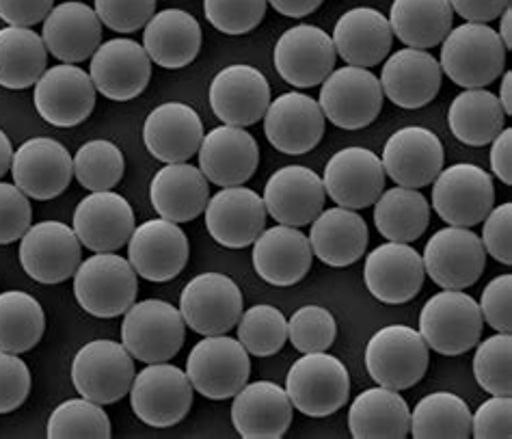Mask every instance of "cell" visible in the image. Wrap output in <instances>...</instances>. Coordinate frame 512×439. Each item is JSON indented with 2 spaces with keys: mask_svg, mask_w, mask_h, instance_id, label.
Masks as SVG:
<instances>
[{
  "mask_svg": "<svg viewBox=\"0 0 512 439\" xmlns=\"http://www.w3.org/2000/svg\"><path fill=\"white\" fill-rule=\"evenodd\" d=\"M188 254L191 245L182 228L163 217L141 223L128 241V262L132 269L154 284L178 277L188 262Z\"/></svg>",
  "mask_w": 512,
  "mask_h": 439,
  "instance_id": "obj_18",
  "label": "cell"
},
{
  "mask_svg": "<svg viewBox=\"0 0 512 439\" xmlns=\"http://www.w3.org/2000/svg\"><path fill=\"white\" fill-rule=\"evenodd\" d=\"M98 18L115 33H134L152 20L156 0H93Z\"/></svg>",
  "mask_w": 512,
  "mask_h": 439,
  "instance_id": "obj_51",
  "label": "cell"
},
{
  "mask_svg": "<svg viewBox=\"0 0 512 439\" xmlns=\"http://www.w3.org/2000/svg\"><path fill=\"white\" fill-rule=\"evenodd\" d=\"M441 76L443 72L439 61L433 55H428L426 50H398L383 65V96H387L400 109H422V106L437 98Z\"/></svg>",
  "mask_w": 512,
  "mask_h": 439,
  "instance_id": "obj_31",
  "label": "cell"
},
{
  "mask_svg": "<svg viewBox=\"0 0 512 439\" xmlns=\"http://www.w3.org/2000/svg\"><path fill=\"white\" fill-rule=\"evenodd\" d=\"M46 435L50 439H67V437H96L109 439L113 427L104 405L89 401V398H70L61 403L48 418Z\"/></svg>",
  "mask_w": 512,
  "mask_h": 439,
  "instance_id": "obj_47",
  "label": "cell"
},
{
  "mask_svg": "<svg viewBox=\"0 0 512 439\" xmlns=\"http://www.w3.org/2000/svg\"><path fill=\"white\" fill-rule=\"evenodd\" d=\"M74 295L80 308L96 318L126 314L139 295V275L115 251L96 254L78 264Z\"/></svg>",
  "mask_w": 512,
  "mask_h": 439,
  "instance_id": "obj_2",
  "label": "cell"
},
{
  "mask_svg": "<svg viewBox=\"0 0 512 439\" xmlns=\"http://www.w3.org/2000/svg\"><path fill=\"white\" fill-rule=\"evenodd\" d=\"M387 20L402 44L428 50L448 37L454 11L450 0H394Z\"/></svg>",
  "mask_w": 512,
  "mask_h": 439,
  "instance_id": "obj_39",
  "label": "cell"
},
{
  "mask_svg": "<svg viewBox=\"0 0 512 439\" xmlns=\"http://www.w3.org/2000/svg\"><path fill=\"white\" fill-rule=\"evenodd\" d=\"M143 29V48L160 68L180 70L197 59L201 50V26L188 11H158Z\"/></svg>",
  "mask_w": 512,
  "mask_h": 439,
  "instance_id": "obj_36",
  "label": "cell"
},
{
  "mask_svg": "<svg viewBox=\"0 0 512 439\" xmlns=\"http://www.w3.org/2000/svg\"><path fill=\"white\" fill-rule=\"evenodd\" d=\"M242 301L245 299L232 277L201 273L184 286L180 314L199 336H221L236 327L242 314Z\"/></svg>",
  "mask_w": 512,
  "mask_h": 439,
  "instance_id": "obj_14",
  "label": "cell"
},
{
  "mask_svg": "<svg viewBox=\"0 0 512 439\" xmlns=\"http://www.w3.org/2000/svg\"><path fill=\"white\" fill-rule=\"evenodd\" d=\"M96 93V85L85 70L74 63H61L39 76L33 102L39 117L50 126L74 128L93 113Z\"/></svg>",
  "mask_w": 512,
  "mask_h": 439,
  "instance_id": "obj_15",
  "label": "cell"
},
{
  "mask_svg": "<svg viewBox=\"0 0 512 439\" xmlns=\"http://www.w3.org/2000/svg\"><path fill=\"white\" fill-rule=\"evenodd\" d=\"M44 308L29 292H0V351L26 353L35 349L44 336Z\"/></svg>",
  "mask_w": 512,
  "mask_h": 439,
  "instance_id": "obj_43",
  "label": "cell"
},
{
  "mask_svg": "<svg viewBox=\"0 0 512 439\" xmlns=\"http://www.w3.org/2000/svg\"><path fill=\"white\" fill-rule=\"evenodd\" d=\"M204 139L199 113L184 102H165L147 115L143 124L145 148L156 161L186 163Z\"/></svg>",
  "mask_w": 512,
  "mask_h": 439,
  "instance_id": "obj_30",
  "label": "cell"
},
{
  "mask_svg": "<svg viewBox=\"0 0 512 439\" xmlns=\"http://www.w3.org/2000/svg\"><path fill=\"white\" fill-rule=\"evenodd\" d=\"M506 48L489 24L465 22L441 42V72L463 89H484L502 76Z\"/></svg>",
  "mask_w": 512,
  "mask_h": 439,
  "instance_id": "obj_1",
  "label": "cell"
},
{
  "mask_svg": "<svg viewBox=\"0 0 512 439\" xmlns=\"http://www.w3.org/2000/svg\"><path fill=\"white\" fill-rule=\"evenodd\" d=\"M197 152L201 174L221 189L249 182L260 165L258 141L240 126L225 124L210 130Z\"/></svg>",
  "mask_w": 512,
  "mask_h": 439,
  "instance_id": "obj_27",
  "label": "cell"
},
{
  "mask_svg": "<svg viewBox=\"0 0 512 439\" xmlns=\"http://www.w3.org/2000/svg\"><path fill=\"white\" fill-rule=\"evenodd\" d=\"M232 422L245 439H279L292 424V403L273 381L245 383L234 396Z\"/></svg>",
  "mask_w": 512,
  "mask_h": 439,
  "instance_id": "obj_32",
  "label": "cell"
},
{
  "mask_svg": "<svg viewBox=\"0 0 512 439\" xmlns=\"http://www.w3.org/2000/svg\"><path fill=\"white\" fill-rule=\"evenodd\" d=\"M338 336V323L333 314L320 305H305L288 321V340L301 353L327 351Z\"/></svg>",
  "mask_w": 512,
  "mask_h": 439,
  "instance_id": "obj_49",
  "label": "cell"
},
{
  "mask_svg": "<svg viewBox=\"0 0 512 439\" xmlns=\"http://www.w3.org/2000/svg\"><path fill=\"white\" fill-rule=\"evenodd\" d=\"M134 210L126 197L111 191L89 193L74 210V232L83 247L106 254L128 245L134 232Z\"/></svg>",
  "mask_w": 512,
  "mask_h": 439,
  "instance_id": "obj_28",
  "label": "cell"
},
{
  "mask_svg": "<svg viewBox=\"0 0 512 439\" xmlns=\"http://www.w3.org/2000/svg\"><path fill=\"white\" fill-rule=\"evenodd\" d=\"M512 275H497L484 286L480 297L482 321L500 334L512 331Z\"/></svg>",
  "mask_w": 512,
  "mask_h": 439,
  "instance_id": "obj_54",
  "label": "cell"
},
{
  "mask_svg": "<svg viewBox=\"0 0 512 439\" xmlns=\"http://www.w3.org/2000/svg\"><path fill=\"white\" fill-rule=\"evenodd\" d=\"M383 98L381 81L368 68L344 65L322 81L318 104L333 126L361 130L381 115Z\"/></svg>",
  "mask_w": 512,
  "mask_h": 439,
  "instance_id": "obj_10",
  "label": "cell"
},
{
  "mask_svg": "<svg viewBox=\"0 0 512 439\" xmlns=\"http://www.w3.org/2000/svg\"><path fill=\"white\" fill-rule=\"evenodd\" d=\"M411 411L400 392L370 388L348 411V429L355 439H402L409 435Z\"/></svg>",
  "mask_w": 512,
  "mask_h": 439,
  "instance_id": "obj_38",
  "label": "cell"
},
{
  "mask_svg": "<svg viewBox=\"0 0 512 439\" xmlns=\"http://www.w3.org/2000/svg\"><path fill=\"white\" fill-rule=\"evenodd\" d=\"M186 323L171 303L147 299L132 303L121 325V344L143 364L169 362L180 353Z\"/></svg>",
  "mask_w": 512,
  "mask_h": 439,
  "instance_id": "obj_6",
  "label": "cell"
},
{
  "mask_svg": "<svg viewBox=\"0 0 512 439\" xmlns=\"http://www.w3.org/2000/svg\"><path fill=\"white\" fill-rule=\"evenodd\" d=\"M83 262L74 228L61 221H42L31 225L20 238V264L37 284H61L70 279Z\"/></svg>",
  "mask_w": 512,
  "mask_h": 439,
  "instance_id": "obj_13",
  "label": "cell"
},
{
  "mask_svg": "<svg viewBox=\"0 0 512 439\" xmlns=\"http://www.w3.org/2000/svg\"><path fill=\"white\" fill-rule=\"evenodd\" d=\"M130 407L147 427H175L193 407L191 379L167 362L145 366L130 385Z\"/></svg>",
  "mask_w": 512,
  "mask_h": 439,
  "instance_id": "obj_7",
  "label": "cell"
},
{
  "mask_svg": "<svg viewBox=\"0 0 512 439\" xmlns=\"http://www.w3.org/2000/svg\"><path fill=\"white\" fill-rule=\"evenodd\" d=\"M338 52L333 39L320 26L296 24L277 39L275 68L296 89L322 85L335 70Z\"/></svg>",
  "mask_w": 512,
  "mask_h": 439,
  "instance_id": "obj_17",
  "label": "cell"
},
{
  "mask_svg": "<svg viewBox=\"0 0 512 439\" xmlns=\"http://www.w3.org/2000/svg\"><path fill=\"white\" fill-rule=\"evenodd\" d=\"M497 100H500L504 113L510 115L512 113V72H504L500 96H497Z\"/></svg>",
  "mask_w": 512,
  "mask_h": 439,
  "instance_id": "obj_62",
  "label": "cell"
},
{
  "mask_svg": "<svg viewBox=\"0 0 512 439\" xmlns=\"http://www.w3.org/2000/svg\"><path fill=\"white\" fill-rule=\"evenodd\" d=\"M450 5L467 22L489 24L510 7V0H450Z\"/></svg>",
  "mask_w": 512,
  "mask_h": 439,
  "instance_id": "obj_58",
  "label": "cell"
},
{
  "mask_svg": "<svg viewBox=\"0 0 512 439\" xmlns=\"http://www.w3.org/2000/svg\"><path fill=\"white\" fill-rule=\"evenodd\" d=\"M55 7V0H0V20L9 26H31L44 22Z\"/></svg>",
  "mask_w": 512,
  "mask_h": 439,
  "instance_id": "obj_57",
  "label": "cell"
},
{
  "mask_svg": "<svg viewBox=\"0 0 512 439\" xmlns=\"http://www.w3.org/2000/svg\"><path fill=\"white\" fill-rule=\"evenodd\" d=\"M208 234L221 247L245 249L266 230L264 199L247 186H225L204 210Z\"/></svg>",
  "mask_w": 512,
  "mask_h": 439,
  "instance_id": "obj_21",
  "label": "cell"
},
{
  "mask_svg": "<svg viewBox=\"0 0 512 439\" xmlns=\"http://www.w3.org/2000/svg\"><path fill=\"white\" fill-rule=\"evenodd\" d=\"M333 46L346 65L374 68L392 52L394 33L381 11L357 7L346 11L335 24Z\"/></svg>",
  "mask_w": 512,
  "mask_h": 439,
  "instance_id": "obj_33",
  "label": "cell"
},
{
  "mask_svg": "<svg viewBox=\"0 0 512 439\" xmlns=\"http://www.w3.org/2000/svg\"><path fill=\"white\" fill-rule=\"evenodd\" d=\"M31 394V370L16 353L0 351V414L16 411Z\"/></svg>",
  "mask_w": 512,
  "mask_h": 439,
  "instance_id": "obj_53",
  "label": "cell"
},
{
  "mask_svg": "<svg viewBox=\"0 0 512 439\" xmlns=\"http://www.w3.org/2000/svg\"><path fill=\"white\" fill-rule=\"evenodd\" d=\"M264 132L277 152L290 156L307 154L325 137V115L314 98L290 91L268 104Z\"/></svg>",
  "mask_w": 512,
  "mask_h": 439,
  "instance_id": "obj_25",
  "label": "cell"
},
{
  "mask_svg": "<svg viewBox=\"0 0 512 439\" xmlns=\"http://www.w3.org/2000/svg\"><path fill=\"white\" fill-rule=\"evenodd\" d=\"M266 7V0H204L208 22L225 35H245L258 29Z\"/></svg>",
  "mask_w": 512,
  "mask_h": 439,
  "instance_id": "obj_50",
  "label": "cell"
},
{
  "mask_svg": "<svg viewBox=\"0 0 512 439\" xmlns=\"http://www.w3.org/2000/svg\"><path fill=\"white\" fill-rule=\"evenodd\" d=\"M409 433L415 439L471 437V411L461 396L452 392H433L415 405Z\"/></svg>",
  "mask_w": 512,
  "mask_h": 439,
  "instance_id": "obj_44",
  "label": "cell"
},
{
  "mask_svg": "<svg viewBox=\"0 0 512 439\" xmlns=\"http://www.w3.org/2000/svg\"><path fill=\"white\" fill-rule=\"evenodd\" d=\"M478 347V344H476ZM512 338L495 334L484 340L474 355V377L491 396H510L512 392Z\"/></svg>",
  "mask_w": 512,
  "mask_h": 439,
  "instance_id": "obj_48",
  "label": "cell"
},
{
  "mask_svg": "<svg viewBox=\"0 0 512 439\" xmlns=\"http://www.w3.org/2000/svg\"><path fill=\"white\" fill-rule=\"evenodd\" d=\"M471 437L510 439L512 437V398L493 396L471 416Z\"/></svg>",
  "mask_w": 512,
  "mask_h": 439,
  "instance_id": "obj_55",
  "label": "cell"
},
{
  "mask_svg": "<svg viewBox=\"0 0 512 439\" xmlns=\"http://www.w3.org/2000/svg\"><path fill=\"white\" fill-rule=\"evenodd\" d=\"M74 158V178L83 189L111 191L124 178L126 161L115 143L106 139H93L80 145Z\"/></svg>",
  "mask_w": 512,
  "mask_h": 439,
  "instance_id": "obj_45",
  "label": "cell"
},
{
  "mask_svg": "<svg viewBox=\"0 0 512 439\" xmlns=\"http://www.w3.org/2000/svg\"><path fill=\"white\" fill-rule=\"evenodd\" d=\"M495 204L491 176L478 165L458 163L441 169L433 186V208L448 225L474 228Z\"/></svg>",
  "mask_w": 512,
  "mask_h": 439,
  "instance_id": "obj_12",
  "label": "cell"
},
{
  "mask_svg": "<svg viewBox=\"0 0 512 439\" xmlns=\"http://www.w3.org/2000/svg\"><path fill=\"white\" fill-rule=\"evenodd\" d=\"M374 206V225L392 243H415L430 223L428 199L407 186L383 191Z\"/></svg>",
  "mask_w": 512,
  "mask_h": 439,
  "instance_id": "obj_42",
  "label": "cell"
},
{
  "mask_svg": "<svg viewBox=\"0 0 512 439\" xmlns=\"http://www.w3.org/2000/svg\"><path fill=\"white\" fill-rule=\"evenodd\" d=\"M482 245L484 251L500 264H512V204L491 208L487 219L482 221Z\"/></svg>",
  "mask_w": 512,
  "mask_h": 439,
  "instance_id": "obj_56",
  "label": "cell"
},
{
  "mask_svg": "<svg viewBox=\"0 0 512 439\" xmlns=\"http://www.w3.org/2000/svg\"><path fill=\"white\" fill-rule=\"evenodd\" d=\"M422 262L428 277L443 290H465L487 269V251L476 232L450 225L430 236Z\"/></svg>",
  "mask_w": 512,
  "mask_h": 439,
  "instance_id": "obj_11",
  "label": "cell"
},
{
  "mask_svg": "<svg viewBox=\"0 0 512 439\" xmlns=\"http://www.w3.org/2000/svg\"><path fill=\"white\" fill-rule=\"evenodd\" d=\"M443 161H446V154H443L439 137L422 126L396 130L387 139L381 158L385 176L407 189H422L433 184L441 174Z\"/></svg>",
  "mask_w": 512,
  "mask_h": 439,
  "instance_id": "obj_23",
  "label": "cell"
},
{
  "mask_svg": "<svg viewBox=\"0 0 512 439\" xmlns=\"http://www.w3.org/2000/svg\"><path fill=\"white\" fill-rule=\"evenodd\" d=\"M309 245L314 256L333 269H342L363 258L368 249L370 232L359 212L350 208H329L322 210L312 221Z\"/></svg>",
  "mask_w": 512,
  "mask_h": 439,
  "instance_id": "obj_35",
  "label": "cell"
},
{
  "mask_svg": "<svg viewBox=\"0 0 512 439\" xmlns=\"http://www.w3.org/2000/svg\"><path fill=\"white\" fill-rule=\"evenodd\" d=\"M186 375L201 396L227 401L249 381L251 359L247 349L227 334L204 336L188 353Z\"/></svg>",
  "mask_w": 512,
  "mask_h": 439,
  "instance_id": "obj_8",
  "label": "cell"
},
{
  "mask_svg": "<svg viewBox=\"0 0 512 439\" xmlns=\"http://www.w3.org/2000/svg\"><path fill=\"white\" fill-rule=\"evenodd\" d=\"M491 169L506 186L512 184V130L504 128L491 141Z\"/></svg>",
  "mask_w": 512,
  "mask_h": 439,
  "instance_id": "obj_59",
  "label": "cell"
},
{
  "mask_svg": "<svg viewBox=\"0 0 512 439\" xmlns=\"http://www.w3.org/2000/svg\"><path fill=\"white\" fill-rule=\"evenodd\" d=\"M430 349L407 325H387L376 331L366 347V368L374 383L387 390H409L426 375Z\"/></svg>",
  "mask_w": 512,
  "mask_h": 439,
  "instance_id": "obj_5",
  "label": "cell"
},
{
  "mask_svg": "<svg viewBox=\"0 0 512 439\" xmlns=\"http://www.w3.org/2000/svg\"><path fill=\"white\" fill-rule=\"evenodd\" d=\"M422 256L409 243H385L370 251L363 266V279L374 299L387 305H402L417 297L424 286Z\"/></svg>",
  "mask_w": 512,
  "mask_h": 439,
  "instance_id": "obj_26",
  "label": "cell"
},
{
  "mask_svg": "<svg viewBox=\"0 0 512 439\" xmlns=\"http://www.w3.org/2000/svg\"><path fill=\"white\" fill-rule=\"evenodd\" d=\"M281 16L288 18H307L320 9L325 0H266Z\"/></svg>",
  "mask_w": 512,
  "mask_h": 439,
  "instance_id": "obj_60",
  "label": "cell"
},
{
  "mask_svg": "<svg viewBox=\"0 0 512 439\" xmlns=\"http://www.w3.org/2000/svg\"><path fill=\"white\" fill-rule=\"evenodd\" d=\"M134 357L115 340H91L80 347L72 362L76 392L98 405L121 401L134 381Z\"/></svg>",
  "mask_w": 512,
  "mask_h": 439,
  "instance_id": "obj_9",
  "label": "cell"
},
{
  "mask_svg": "<svg viewBox=\"0 0 512 439\" xmlns=\"http://www.w3.org/2000/svg\"><path fill=\"white\" fill-rule=\"evenodd\" d=\"M253 269L271 286H294L312 269L314 251L309 238L292 225L264 230L253 243Z\"/></svg>",
  "mask_w": 512,
  "mask_h": 439,
  "instance_id": "obj_29",
  "label": "cell"
},
{
  "mask_svg": "<svg viewBox=\"0 0 512 439\" xmlns=\"http://www.w3.org/2000/svg\"><path fill=\"white\" fill-rule=\"evenodd\" d=\"M452 135L469 148L489 145L506 128V113L495 93L465 89L452 100L448 111Z\"/></svg>",
  "mask_w": 512,
  "mask_h": 439,
  "instance_id": "obj_40",
  "label": "cell"
},
{
  "mask_svg": "<svg viewBox=\"0 0 512 439\" xmlns=\"http://www.w3.org/2000/svg\"><path fill=\"white\" fill-rule=\"evenodd\" d=\"M292 407L309 418H327L340 411L350 396V375L335 355L303 353L286 375Z\"/></svg>",
  "mask_w": 512,
  "mask_h": 439,
  "instance_id": "obj_3",
  "label": "cell"
},
{
  "mask_svg": "<svg viewBox=\"0 0 512 439\" xmlns=\"http://www.w3.org/2000/svg\"><path fill=\"white\" fill-rule=\"evenodd\" d=\"M500 18H502L500 20V33H497V35H500L504 48L510 50L512 48V9L508 7Z\"/></svg>",
  "mask_w": 512,
  "mask_h": 439,
  "instance_id": "obj_63",
  "label": "cell"
},
{
  "mask_svg": "<svg viewBox=\"0 0 512 439\" xmlns=\"http://www.w3.org/2000/svg\"><path fill=\"white\" fill-rule=\"evenodd\" d=\"M89 76L104 98L128 102L139 98L150 85L152 59L139 42L117 37L93 52Z\"/></svg>",
  "mask_w": 512,
  "mask_h": 439,
  "instance_id": "obj_19",
  "label": "cell"
},
{
  "mask_svg": "<svg viewBox=\"0 0 512 439\" xmlns=\"http://www.w3.org/2000/svg\"><path fill=\"white\" fill-rule=\"evenodd\" d=\"M482 312L474 297L463 290H443L433 295L420 314V336L439 355L456 357L476 349L482 336Z\"/></svg>",
  "mask_w": 512,
  "mask_h": 439,
  "instance_id": "obj_4",
  "label": "cell"
},
{
  "mask_svg": "<svg viewBox=\"0 0 512 439\" xmlns=\"http://www.w3.org/2000/svg\"><path fill=\"white\" fill-rule=\"evenodd\" d=\"M31 202L16 184L0 182V245L16 243L31 228Z\"/></svg>",
  "mask_w": 512,
  "mask_h": 439,
  "instance_id": "obj_52",
  "label": "cell"
},
{
  "mask_svg": "<svg viewBox=\"0 0 512 439\" xmlns=\"http://www.w3.org/2000/svg\"><path fill=\"white\" fill-rule=\"evenodd\" d=\"M381 158L368 148H344L335 152L322 174L325 193L335 204L350 210L372 206L385 189Z\"/></svg>",
  "mask_w": 512,
  "mask_h": 439,
  "instance_id": "obj_22",
  "label": "cell"
},
{
  "mask_svg": "<svg viewBox=\"0 0 512 439\" xmlns=\"http://www.w3.org/2000/svg\"><path fill=\"white\" fill-rule=\"evenodd\" d=\"M11 176L18 189L37 202L63 195L74 178V158L65 145L50 137L24 141L13 152Z\"/></svg>",
  "mask_w": 512,
  "mask_h": 439,
  "instance_id": "obj_16",
  "label": "cell"
},
{
  "mask_svg": "<svg viewBox=\"0 0 512 439\" xmlns=\"http://www.w3.org/2000/svg\"><path fill=\"white\" fill-rule=\"evenodd\" d=\"M210 106L227 126L247 128L258 124L271 104L266 76L245 63L227 65L210 83Z\"/></svg>",
  "mask_w": 512,
  "mask_h": 439,
  "instance_id": "obj_20",
  "label": "cell"
},
{
  "mask_svg": "<svg viewBox=\"0 0 512 439\" xmlns=\"http://www.w3.org/2000/svg\"><path fill=\"white\" fill-rule=\"evenodd\" d=\"M266 215L281 225L303 228L325 210L327 193L314 169L288 165L277 169L264 186Z\"/></svg>",
  "mask_w": 512,
  "mask_h": 439,
  "instance_id": "obj_24",
  "label": "cell"
},
{
  "mask_svg": "<svg viewBox=\"0 0 512 439\" xmlns=\"http://www.w3.org/2000/svg\"><path fill=\"white\" fill-rule=\"evenodd\" d=\"M42 39L52 57L76 65L100 48L102 22L85 3H61L46 16Z\"/></svg>",
  "mask_w": 512,
  "mask_h": 439,
  "instance_id": "obj_34",
  "label": "cell"
},
{
  "mask_svg": "<svg viewBox=\"0 0 512 439\" xmlns=\"http://www.w3.org/2000/svg\"><path fill=\"white\" fill-rule=\"evenodd\" d=\"M48 48L42 35L24 26L0 29V87L22 91L46 72Z\"/></svg>",
  "mask_w": 512,
  "mask_h": 439,
  "instance_id": "obj_41",
  "label": "cell"
},
{
  "mask_svg": "<svg viewBox=\"0 0 512 439\" xmlns=\"http://www.w3.org/2000/svg\"><path fill=\"white\" fill-rule=\"evenodd\" d=\"M11 161H13L11 141L5 135V130H0V178H3L7 171L11 169Z\"/></svg>",
  "mask_w": 512,
  "mask_h": 439,
  "instance_id": "obj_61",
  "label": "cell"
},
{
  "mask_svg": "<svg viewBox=\"0 0 512 439\" xmlns=\"http://www.w3.org/2000/svg\"><path fill=\"white\" fill-rule=\"evenodd\" d=\"M238 342L255 357H271L288 342V321L275 305H253L238 318Z\"/></svg>",
  "mask_w": 512,
  "mask_h": 439,
  "instance_id": "obj_46",
  "label": "cell"
},
{
  "mask_svg": "<svg viewBox=\"0 0 512 439\" xmlns=\"http://www.w3.org/2000/svg\"><path fill=\"white\" fill-rule=\"evenodd\" d=\"M152 206L160 217L173 223L197 219L210 199L208 178L188 163L165 165L150 182Z\"/></svg>",
  "mask_w": 512,
  "mask_h": 439,
  "instance_id": "obj_37",
  "label": "cell"
}]
</instances>
